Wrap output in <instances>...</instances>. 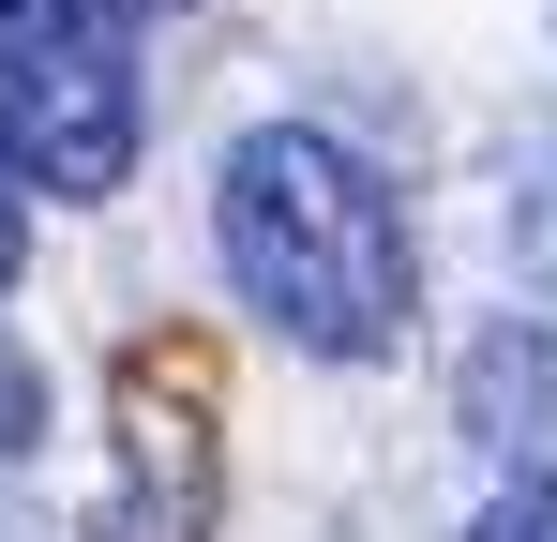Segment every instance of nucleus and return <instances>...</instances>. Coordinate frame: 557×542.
<instances>
[{
  "label": "nucleus",
  "instance_id": "nucleus-5",
  "mask_svg": "<svg viewBox=\"0 0 557 542\" xmlns=\"http://www.w3.org/2000/svg\"><path fill=\"white\" fill-rule=\"evenodd\" d=\"M15 257H30V196L0 181V286H15Z\"/></svg>",
  "mask_w": 557,
  "mask_h": 542
},
{
  "label": "nucleus",
  "instance_id": "nucleus-2",
  "mask_svg": "<svg viewBox=\"0 0 557 542\" xmlns=\"http://www.w3.org/2000/svg\"><path fill=\"white\" fill-rule=\"evenodd\" d=\"M136 0H0V181L121 196L136 181Z\"/></svg>",
  "mask_w": 557,
  "mask_h": 542
},
{
  "label": "nucleus",
  "instance_id": "nucleus-4",
  "mask_svg": "<svg viewBox=\"0 0 557 542\" xmlns=\"http://www.w3.org/2000/svg\"><path fill=\"white\" fill-rule=\"evenodd\" d=\"M30 422H46V392H30V377H15V361H0V452L30 438Z\"/></svg>",
  "mask_w": 557,
  "mask_h": 542
},
{
  "label": "nucleus",
  "instance_id": "nucleus-6",
  "mask_svg": "<svg viewBox=\"0 0 557 542\" xmlns=\"http://www.w3.org/2000/svg\"><path fill=\"white\" fill-rule=\"evenodd\" d=\"M136 15H182V0H136Z\"/></svg>",
  "mask_w": 557,
  "mask_h": 542
},
{
  "label": "nucleus",
  "instance_id": "nucleus-3",
  "mask_svg": "<svg viewBox=\"0 0 557 542\" xmlns=\"http://www.w3.org/2000/svg\"><path fill=\"white\" fill-rule=\"evenodd\" d=\"M467 542H557V482H512V497H482V528Z\"/></svg>",
  "mask_w": 557,
  "mask_h": 542
},
{
  "label": "nucleus",
  "instance_id": "nucleus-1",
  "mask_svg": "<svg viewBox=\"0 0 557 542\" xmlns=\"http://www.w3.org/2000/svg\"><path fill=\"white\" fill-rule=\"evenodd\" d=\"M211 242H226V286L272 317L286 347H317V361H392L407 347L422 257H407L392 181H376L347 136H317V121L226 136V167H211Z\"/></svg>",
  "mask_w": 557,
  "mask_h": 542
}]
</instances>
